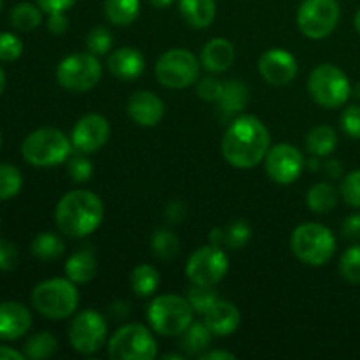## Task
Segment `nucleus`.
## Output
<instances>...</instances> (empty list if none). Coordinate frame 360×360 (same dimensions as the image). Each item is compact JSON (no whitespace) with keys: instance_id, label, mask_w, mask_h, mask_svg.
Returning a JSON list of instances; mask_svg holds the SVG:
<instances>
[{"instance_id":"obj_1","label":"nucleus","mask_w":360,"mask_h":360,"mask_svg":"<svg viewBox=\"0 0 360 360\" xmlns=\"http://www.w3.org/2000/svg\"><path fill=\"white\" fill-rule=\"evenodd\" d=\"M271 148L267 127L257 116H239L221 139V155L236 169H252L262 164Z\"/></svg>"},{"instance_id":"obj_2","label":"nucleus","mask_w":360,"mask_h":360,"mask_svg":"<svg viewBox=\"0 0 360 360\" xmlns=\"http://www.w3.org/2000/svg\"><path fill=\"white\" fill-rule=\"evenodd\" d=\"M104 218L101 197L90 190H72L58 200L55 221L60 232L69 238H84L98 229Z\"/></svg>"},{"instance_id":"obj_3","label":"nucleus","mask_w":360,"mask_h":360,"mask_svg":"<svg viewBox=\"0 0 360 360\" xmlns=\"http://www.w3.org/2000/svg\"><path fill=\"white\" fill-rule=\"evenodd\" d=\"M72 148V141L62 130L44 127L25 137L21 155L34 167H55L69 160Z\"/></svg>"},{"instance_id":"obj_4","label":"nucleus","mask_w":360,"mask_h":360,"mask_svg":"<svg viewBox=\"0 0 360 360\" xmlns=\"http://www.w3.org/2000/svg\"><path fill=\"white\" fill-rule=\"evenodd\" d=\"M79 304V292L69 278L41 281L32 290V306L49 320L69 319Z\"/></svg>"},{"instance_id":"obj_5","label":"nucleus","mask_w":360,"mask_h":360,"mask_svg":"<svg viewBox=\"0 0 360 360\" xmlns=\"http://www.w3.org/2000/svg\"><path fill=\"white\" fill-rule=\"evenodd\" d=\"M292 253L308 266H326L336 252L333 231L322 224H302L292 232Z\"/></svg>"},{"instance_id":"obj_6","label":"nucleus","mask_w":360,"mask_h":360,"mask_svg":"<svg viewBox=\"0 0 360 360\" xmlns=\"http://www.w3.org/2000/svg\"><path fill=\"white\" fill-rule=\"evenodd\" d=\"M148 322L160 336H181L193 322V308L179 295H158L148 306Z\"/></svg>"},{"instance_id":"obj_7","label":"nucleus","mask_w":360,"mask_h":360,"mask_svg":"<svg viewBox=\"0 0 360 360\" xmlns=\"http://www.w3.org/2000/svg\"><path fill=\"white\" fill-rule=\"evenodd\" d=\"M308 90L313 101L327 109L340 108L352 95L350 79L333 63H322L313 69L308 79Z\"/></svg>"},{"instance_id":"obj_8","label":"nucleus","mask_w":360,"mask_h":360,"mask_svg":"<svg viewBox=\"0 0 360 360\" xmlns=\"http://www.w3.org/2000/svg\"><path fill=\"white\" fill-rule=\"evenodd\" d=\"M157 340L141 323L120 327L108 343V355L116 360H151L157 357Z\"/></svg>"},{"instance_id":"obj_9","label":"nucleus","mask_w":360,"mask_h":360,"mask_svg":"<svg viewBox=\"0 0 360 360\" xmlns=\"http://www.w3.org/2000/svg\"><path fill=\"white\" fill-rule=\"evenodd\" d=\"M199 62L195 55L186 48H174L165 51L155 65L158 83L171 90L190 86L199 77Z\"/></svg>"},{"instance_id":"obj_10","label":"nucleus","mask_w":360,"mask_h":360,"mask_svg":"<svg viewBox=\"0 0 360 360\" xmlns=\"http://www.w3.org/2000/svg\"><path fill=\"white\" fill-rule=\"evenodd\" d=\"M340 16L338 0H304L297 11V27L304 37L320 41L336 30Z\"/></svg>"},{"instance_id":"obj_11","label":"nucleus","mask_w":360,"mask_h":360,"mask_svg":"<svg viewBox=\"0 0 360 360\" xmlns=\"http://www.w3.org/2000/svg\"><path fill=\"white\" fill-rule=\"evenodd\" d=\"M102 65L91 53H74L65 56L56 69V81L69 91H88L98 84Z\"/></svg>"},{"instance_id":"obj_12","label":"nucleus","mask_w":360,"mask_h":360,"mask_svg":"<svg viewBox=\"0 0 360 360\" xmlns=\"http://www.w3.org/2000/svg\"><path fill=\"white\" fill-rule=\"evenodd\" d=\"M108 340V322L101 313L84 309L69 326V343L77 354L91 355L101 350Z\"/></svg>"},{"instance_id":"obj_13","label":"nucleus","mask_w":360,"mask_h":360,"mask_svg":"<svg viewBox=\"0 0 360 360\" xmlns=\"http://www.w3.org/2000/svg\"><path fill=\"white\" fill-rule=\"evenodd\" d=\"M185 271L192 285L214 287L227 274L229 259L220 246L207 245L190 255Z\"/></svg>"},{"instance_id":"obj_14","label":"nucleus","mask_w":360,"mask_h":360,"mask_svg":"<svg viewBox=\"0 0 360 360\" xmlns=\"http://www.w3.org/2000/svg\"><path fill=\"white\" fill-rule=\"evenodd\" d=\"M264 160H266L267 176L280 185H290L297 181L306 165L301 151L287 143L269 148Z\"/></svg>"},{"instance_id":"obj_15","label":"nucleus","mask_w":360,"mask_h":360,"mask_svg":"<svg viewBox=\"0 0 360 360\" xmlns=\"http://www.w3.org/2000/svg\"><path fill=\"white\" fill-rule=\"evenodd\" d=\"M109 134H111V127L108 120L97 112H90L74 125L70 141H72V146L81 153H95L108 143Z\"/></svg>"},{"instance_id":"obj_16","label":"nucleus","mask_w":360,"mask_h":360,"mask_svg":"<svg viewBox=\"0 0 360 360\" xmlns=\"http://www.w3.org/2000/svg\"><path fill=\"white\" fill-rule=\"evenodd\" d=\"M259 72L273 86H285L297 76V60L283 48H273L259 60Z\"/></svg>"},{"instance_id":"obj_17","label":"nucleus","mask_w":360,"mask_h":360,"mask_svg":"<svg viewBox=\"0 0 360 360\" xmlns=\"http://www.w3.org/2000/svg\"><path fill=\"white\" fill-rule=\"evenodd\" d=\"M129 116L134 123L141 127H155L160 123L165 115V105L158 95L153 91L141 90L130 95L129 104H127Z\"/></svg>"},{"instance_id":"obj_18","label":"nucleus","mask_w":360,"mask_h":360,"mask_svg":"<svg viewBox=\"0 0 360 360\" xmlns=\"http://www.w3.org/2000/svg\"><path fill=\"white\" fill-rule=\"evenodd\" d=\"M32 326L30 309L16 301L0 302V340L14 341L28 333Z\"/></svg>"},{"instance_id":"obj_19","label":"nucleus","mask_w":360,"mask_h":360,"mask_svg":"<svg viewBox=\"0 0 360 360\" xmlns=\"http://www.w3.org/2000/svg\"><path fill=\"white\" fill-rule=\"evenodd\" d=\"M144 56L136 48H120L108 58V69L116 79L134 81L144 72Z\"/></svg>"},{"instance_id":"obj_20","label":"nucleus","mask_w":360,"mask_h":360,"mask_svg":"<svg viewBox=\"0 0 360 360\" xmlns=\"http://www.w3.org/2000/svg\"><path fill=\"white\" fill-rule=\"evenodd\" d=\"M241 322V313L232 302L220 301L218 299L206 313H204V323L210 327L213 336H231Z\"/></svg>"},{"instance_id":"obj_21","label":"nucleus","mask_w":360,"mask_h":360,"mask_svg":"<svg viewBox=\"0 0 360 360\" xmlns=\"http://www.w3.org/2000/svg\"><path fill=\"white\" fill-rule=\"evenodd\" d=\"M236 60V48L231 41L224 37L211 39L204 44L200 53V62L210 72H225Z\"/></svg>"},{"instance_id":"obj_22","label":"nucleus","mask_w":360,"mask_h":360,"mask_svg":"<svg viewBox=\"0 0 360 360\" xmlns=\"http://www.w3.org/2000/svg\"><path fill=\"white\" fill-rule=\"evenodd\" d=\"M179 13L192 28H207L217 16L214 0H179Z\"/></svg>"},{"instance_id":"obj_23","label":"nucleus","mask_w":360,"mask_h":360,"mask_svg":"<svg viewBox=\"0 0 360 360\" xmlns=\"http://www.w3.org/2000/svg\"><path fill=\"white\" fill-rule=\"evenodd\" d=\"M97 274V259L91 250H79L65 262V276L74 283H88Z\"/></svg>"},{"instance_id":"obj_24","label":"nucleus","mask_w":360,"mask_h":360,"mask_svg":"<svg viewBox=\"0 0 360 360\" xmlns=\"http://www.w3.org/2000/svg\"><path fill=\"white\" fill-rule=\"evenodd\" d=\"M246 104H248V88L243 81L232 79L224 83L221 97L218 98V108L225 116L243 111Z\"/></svg>"},{"instance_id":"obj_25","label":"nucleus","mask_w":360,"mask_h":360,"mask_svg":"<svg viewBox=\"0 0 360 360\" xmlns=\"http://www.w3.org/2000/svg\"><path fill=\"white\" fill-rule=\"evenodd\" d=\"M141 13V0H104V14L116 27L134 23Z\"/></svg>"},{"instance_id":"obj_26","label":"nucleus","mask_w":360,"mask_h":360,"mask_svg":"<svg viewBox=\"0 0 360 360\" xmlns=\"http://www.w3.org/2000/svg\"><path fill=\"white\" fill-rule=\"evenodd\" d=\"M338 146V136L336 130L330 129L327 125L315 127L308 132L306 136V150L308 153H311L313 157H327V155L333 153Z\"/></svg>"},{"instance_id":"obj_27","label":"nucleus","mask_w":360,"mask_h":360,"mask_svg":"<svg viewBox=\"0 0 360 360\" xmlns=\"http://www.w3.org/2000/svg\"><path fill=\"white\" fill-rule=\"evenodd\" d=\"M32 255L42 262H51V260L60 259L65 252V245H63L62 238L53 232H41L34 238L30 245Z\"/></svg>"},{"instance_id":"obj_28","label":"nucleus","mask_w":360,"mask_h":360,"mask_svg":"<svg viewBox=\"0 0 360 360\" xmlns=\"http://www.w3.org/2000/svg\"><path fill=\"white\" fill-rule=\"evenodd\" d=\"M130 285H132V290L136 295L150 297L158 290L160 274H158L157 267L150 266V264H141V266L134 267L132 274H130Z\"/></svg>"},{"instance_id":"obj_29","label":"nucleus","mask_w":360,"mask_h":360,"mask_svg":"<svg viewBox=\"0 0 360 360\" xmlns=\"http://www.w3.org/2000/svg\"><path fill=\"white\" fill-rule=\"evenodd\" d=\"M338 190L329 183H316L306 195V204L313 213H329L338 206Z\"/></svg>"},{"instance_id":"obj_30","label":"nucleus","mask_w":360,"mask_h":360,"mask_svg":"<svg viewBox=\"0 0 360 360\" xmlns=\"http://www.w3.org/2000/svg\"><path fill=\"white\" fill-rule=\"evenodd\" d=\"M211 341H213V333L206 323H190L188 329L181 334V347L188 355H200L210 348Z\"/></svg>"},{"instance_id":"obj_31","label":"nucleus","mask_w":360,"mask_h":360,"mask_svg":"<svg viewBox=\"0 0 360 360\" xmlns=\"http://www.w3.org/2000/svg\"><path fill=\"white\" fill-rule=\"evenodd\" d=\"M11 23L16 30L30 32L42 23V9L30 2H20L11 11Z\"/></svg>"},{"instance_id":"obj_32","label":"nucleus","mask_w":360,"mask_h":360,"mask_svg":"<svg viewBox=\"0 0 360 360\" xmlns=\"http://www.w3.org/2000/svg\"><path fill=\"white\" fill-rule=\"evenodd\" d=\"M56 347V338L51 333H37L30 336L25 343V357L34 359V360H44L55 355Z\"/></svg>"},{"instance_id":"obj_33","label":"nucleus","mask_w":360,"mask_h":360,"mask_svg":"<svg viewBox=\"0 0 360 360\" xmlns=\"http://www.w3.org/2000/svg\"><path fill=\"white\" fill-rule=\"evenodd\" d=\"M151 252L162 260H172L179 253V239L169 229H158L151 236Z\"/></svg>"},{"instance_id":"obj_34","label":"nucleus","mask_w":360,"mask_h":360,"mask_svg":"<svg viewBox=\"0 0 360 360\" xmlns=\"http://www.w3.org/2000/svg\"><path fill=\"white\" fill-rule=\"evenodd\" d=\"M23 176L13 164H0V200H9L20 193Z\"/></svg>"},{"instance_id":"obj_35","label":"nucleus","mask_w":360,"mask_h":360,"mask_svg":"<svg viewBox=\"0 0 360 360\" xmlns=\"http://www.w3.org/2000/svg\"><path fill=\"white\" fill-rule=\"evenodd\" d=\"M186 299H188V302H190V306L193 308V311L204 315V313H206L207 309H210L211 306L218 301V292L214 290L213 287L193 285V287L188 290Z\"/></svg>"},{"instance_id":"obj_36","label":"nucleus","mask_w":360,"mask_h":360,"mask_svg":"<svg viewBox=\"0 0 360 360\" xmlns=\"http://www.w3.org/2000/svg\"><path fill=\"white\" fill-rule=\"evenodd\" d=\"M340 271L350 283L360 285V245L350 246L340 260Z\"/></svg>"},{"instance_id":"obj_37","label":"nucleus","mask_w":360,"mask_h":360,"mask_svg":"<svg viewBox=\"0 0 360 360\" xmlns=\"http://www.w3.org/2000/svg\"><path fill=\"white\" fill-rule=\"evenodd\" d=\"M252 238V229L246 221H234L225 229V245L232 250L243 248Z\"/></svg>"},{"instance_id":"obj_38","label":"nucleus","mask_w":360,"mask_h":360,"mask_svg":"<svg viewBox=\"0 0 360 360\" xmlns=\"http://www.w3.org/2000/svg\"><path fill=\"white\" fill-rule=\"evenodd\" d=\"M86 46H88V51H90L91 55H95V56L105 55V53H108L112 46L111 32L104 27L94 28V30L88 34Z\"/></svg>"},{"instance_id":"obj_39","label":"nucleus","mask_w":360,"mask_h":360,"mask_svg":"<svg viewBox=\"0 0 360 360\" xmlns=\"http://www.w3.org/2000/svg\"><path fill=\"white\" fill-rule=\"evenodd\" d=\"M23 53V42L18 35L11 32H0V60L2 62H14Z\"/></svg>"},{"instance_id":"obj_40","label":"nucleus","mask_w":360,"mask_h":360,"mask_svg":"<svg viewBox=\"0 0 360 360\" xmlns=\"http://www.w3.org/2000/svg\"><path fill=\"white\" fill-rule=\"evenodd\" d=\"M341 195L348 206L360 210V169L345 176L341 183Z\"/></svg>"},{"instance_id":"obj_41","label":"nucleus","mask_w":360,"mask_h":360,"mask_svg":"<svg viewBox=\"0 0 360 360\" xmlns=\"http://www.w3.org/2000/svg\"><path fill=\"white\" fill-rule=\"evenodd\" d=\"M67 172L72 178V181L84 183L94 174V165L86 157H72L67 164Z\"/></svg>"},{"instance_id":"obj_42","label":"nucleus","mask_w":360,"mask_h":360,"mask_svg":"<svg viewBox=\"0 0 360 360\" xmlns=\"http://www.w3.org/2000/svg\"><path fill=\"white\" fill-rule=\"evenodd\" d=\"M341 129L352 139H360V105H350L341 115Z\"/></svg>"},{"instance_id":"obj_43","label":"nucleus","mask_w":360,"mask_h":360,"mask_svg":"<svg viewBox=\"0 0 360 360\" xmlns=\"http://www.w3.org/2000/svg\"><path fill=\"white\" fill-rule=\"evenodd\" d=\"M221 90H224V83L217 77H204L197 83V95L202 101L218 102V98L221 97Z\"/></svg>"},{"instance_id":"obj_44","label":"nucleus","mask_w":360,"mask_h":360,"mask_svg":"<svg viewBox=\"0 0 360 360\" xmlns=\"http://www.w3.org/2000/svg\"><path fill=\"white\" fill-rule=\"evenodd\" d=\"M18 262H20V252L16 245L9 239L0 238V271L16 269Z\"/></svg>"},{"instance_id":"obj_45","label":"nucleus","mask_w":360,"mask_h":360,"mask_svg":"<svg viewBox=\"0 0 360 360\" xmlns=\"http://www.w3.org/2000/svg\"><path fill=\"white\" fill-rule=\"evenodd\" d=\"M35 2H37V6L41 7L42 13L53 14V13H65V11H69L77 0H35Z\"/></svg>"},{"instance_id":"obj_46","label":"nucleus","mask_w":360,"mask_h":360,"mask_svg":"<svg viewBox=\"0 0 360 360\" xmlns=\"http://www.w3.org/2000/svg\"><path fill=\"white\" fill-rule=\"evenodd\" d=\"M69 28V20H67L65 13H53L48 18V30L55 35L65 34Z\"/></svg>"},{"instance_id":"obj_47","label":"nucleus","mask_w":360,"mask_h":360,"mask_svg":"<svg viewBox=\"0 0 360 360\" xmlns=\"http://www.w3.org/2000/svg\"><path fill=\"white\" fill-rule=\"evenodd\" d=\"M345 238L360 241V214H352L343 221Z\"/></svg>"},{"instance_id":"obj_48","label":"nucleus","mask_w":360,"mask_h":360,"mask_svg":"<svg viewBox=\"0 0 360 360\" xmlns=\"http://www.w3.org/2000/svg\"><path fill=\"white\" fill-rule=\"evenodd\" d=\"M165 214H167L169 221L176 224V221H183V218L186 217V207L183 202H171L165 210Z\"/></svg>"},{"instance_id":"obj_49","label":"nucleus","mask_w":360,"mask_h":360,"mask_svg":"<svg viewBox=\"0 0 360 360\" xmlns=\"http://www.w3.org/2000/svg\"><path fill=\"white\" fill-rule=\"evenodd\" d=\"M200 360H234L236 355L225 350H206L199 355Z\"/></svg>"},{"instance_id":"obj_50","label":"nucleus","mask_w":360,"mask_h":360,"mask_svg":"<svg viewBox=\"0 0 360 360\" xmlns=\"http://www.w3.org/2000/svg\"><path fill=\"white\" fill-rule=\"evenodd\" d=\"M323 171L329 176L330 179H336L343 174V165H341L340 160H329L326 165H323Z\"/></svg>"},{"instance_id":"obj_51","label":"nucleus","mask_w":360,"mask_h":360,"mask_svg":"<svg viewBox=\"0 0 360 360\" xmlns=\"http://www.w3.org/2000/svg\"><path fill=\"white\" fill-rule=\"evenodd\" d=\"M109 311H111V315L115 316L116 320H120V319H123V316L125 315H129V311H130V306H129V302H115V304H111V308H109Z\"/></svg>"},{"instance_id":"obj_52","label":"nucleus","mask_w":360,"mask_h":360,"mask_svg":"<svg viewBox=\"0 0 360 360\" xmlns=\"http://www.w3.org/2000/svg\"><path fill=\"white\" fill-rule=\"evenodd\" d=\"M25 354L9 347H0V360H23Z\"/></svg>"},{"instance_id":"obj_53","label":"nucleus","mask_w":360,"mask_h":360,"mask_svg":"<svg viewBox=\"0 0 360 360\" xmlns=\"http://www.w3.org/2000/svg\"><path fill=\"white\" fill-rule=\"evenodd\" d=\"M210 243L221 248V246L225 245V229H220V227L213 229V231L210 232Z\"/></svg>"},{"instance_id":"obj_54","label":"nucleus","mask_w":360,"mask_h":360,"mask_svg":"<svg viewBox=\"0 0 360 360\" xmlns=\"http://www.w3.org/2000/svg\"><path fill=\"white\" fill-rule=\"evenodd\" d=\"M172 2H174V0H150V4H151V6L158 7V9H164V7L171 6Z\"/></svg>"},{"instance_id":"obj_55","label":"nucleus","mask_w":360,"mask_h":360,"mask_svg":"<svg viewBox=\"0 0 360 360\" xmlns=\"http://www.w3.org/2000/svg\"><path fill=\"white\" fill-rule=\"evenodd\" d=\"M6 84H7L6 72H4V69H2V67H0V95H2L4 90H6Z\"/></svg>"},{"instance_id":"obj_56","label":"nucleus","mask_w":360,"mask_h":360,"mask_svg":"<svg viewBox=\"0 0 360 360\" xmlns=\"http://www.w3.org/2000/svg\"><path fill=\"white\" fill-rule=\"evenodd\" d=\"M354 25H355V30L360 34V9L355 13V18H354Z\"/></svg>"},{"instance_id":"obj_57","label":"nucleus","mask_w":360,"mask_h":360,"mask_svg":"<svg viewBox=\"0 0 360 360\" xmlns=\"http://www.w3.org/2000/svg\"><path fill=\"white\" fill-rule=\"evenodd\" d=\"M183 359H185V355H179V354L164 355V360H183Z\"/></svg>"},{"instance_id":"obj_58","label":"nucleus","mask_w":360,"mask_h":360,"mask_svg":"<svg viewBox=\"0 0 360 360\" xmlns=\"http://www.w3.org/2000/svg\"><path fill=\"white\" fill-rule=\"evenodd\" d=\"M352 94H354L355 97H357L359 101H360V81H359L357 84H355V88H354V90H352Z\"/></svg>"},{"instance_id":"obj_59","label":"nucleus","mask_w":360,"mask_h":360,"mask_svg":"<svg viewBox=\"0 0 360 360\" xmlns=\"http://www.w3.org/2000/svg\"><path fill=\"white\" fill-rule=\"evenodd\" d=\"M0 11H2V0H0Z\"/></svg>"},{"instance_id":"obj_60","label":"nucleus","mask_w":360,"mask_h":360,"mask_svg":"<svg viewBox=\"0 0 360 360\" xmlns=\"http://www.w3.org/2000/svg\"><path fill=\"white\" fill-rule=\"evenodd\" d=\"M0 146H2V136H0Z\"/></svg>"}]
</instances>
